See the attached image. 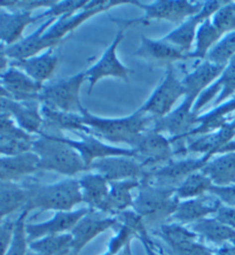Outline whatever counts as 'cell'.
<instances>
[{"instance_id": "1", "label": "cell", "mask_w": 235, "mask_h": 255, "mask_svg": "<svg viewBox=\"0 0 235 255\" xmlns=\"http://www.w3.org/2000/svg\"><path fill=\"white\" fill-rule=\"evenodd\" d=\"M84 125L91 130V134L99 139L106 140L111 145H128L129 148H134L140 138L154 127L155 118L145 114L138 110L124 118H101L89 113L85 110L83 113Z\"/></svg>"}, {"instance_id": "2", "label": "cell", "mask_w": 235, "mask_h": 255, "mask_svg": "<svg viewBox=\"0 0 235 255\" xmlns=\"http://www.w3.org/2000/svg\"><path fill=\"white\" fill-rule=\"evenodd\" d=\"M62 134H39L32 141L31 151L39 157L38 170L52 171L74 177L81 171H87L79 153L63 141Z\"/></svg>"}, {"instance_id": "3", "label": "cell", "mask_w": 235, "mask_h": 255, "mask_svg": "<svg viewBox=\"0 0 235 255\" xmlns=\"http://www.w3.org/2000/svg\"><path fill=\"white\" fill-rule=\"evenodd\" d=\"M180 200L176 196V189L154 186L141 182L134 198L132 211L143 217L147 229L161 227L170 221Z\"/></svg>"}, {"instance_id": "4", "label": "cell", "mask_w": 235, "mask_h": 255, "mask_svg": "<svg viewBox=\"0 0 235 255\" xmlns=\"http://www.w3.org/2000/svg\"><path fill=\"white\" fill-rule=\"evenodd\" d=\"M83 202L78 179L67 178L54 184L35 185L28 189L25 211L39 209L40 212H70Z\"/></svg>"}, {"instance_id": "5", "label": "cell", "mask_w": 235, "mask_h": 255, "mask_svg": "<svg viewBox=\"0 0 235 255\" xmlns=\"http://www.w3.org/2000/svg\"><path fill=\"white\" fill-rule=\"evenodd\" d=\"M131 5L139 7L144 10L143 16L131 20H114L121 24L123 29L132 25H148L153 21H167L179 25L188 17L194 16L200 12L202 1H188V0H157L145 3L139 0H132Z\"/></svg>"}, {"instance_id": "6", "label": "cell", "mask_w": 235, "mask_h": 255, "mask_svg": "<svg viewBox=\"0 0 235 255\" xmlns=\"http://www.w3.org/2000/svg\"><path fill=\"white\" fill-rule=\"evenodd\" d=\"M86 81V73L84 70L54 84L44 85L39 103L53 110L81 115L86 108L81 104L80 90Z\"/></svg>"}, {"instance_id": "7", "label": "cell", "mask_w": 235, "mask_h": 255, "mask_svg": "<svg viewBox=\"0 0 235 255\" xmlns=\"http://www.w3.org/2000/svg\"><path fill=\"white\" fill-rule=\"evenodd\" d=\"M185 93L181 80L176 76L173 66H169L161 83L139 110L155 119H162L176 108L179 99L184 98Z\"/></svg>"}, {"instance_id": "8", "label": "cell", "mask_w": 235, "mask_h": 255, "mask_svg": "<svg viewBox=\"0 0 235 255\" xmlns=\"http://www.w3.org/2000/svg\"><path fill=\"white\" fill-rule=\"evenodd\" d=\"M132 0H101V1H88L86 7L80 12L72 15H66L57 18L53 22V24L44 32V37L47 40H51L54 44L60 45L65 43L68 37L80 27L84 22H86L89 18L94 17L102 12H106L108 9L114 8L119 5H125V3H131Z\"/></svg>"}, {"instance_id": "9", "label": "cell", "mask_w": 235, "mask_h": 255, "mask_svg": "<svg viewBox=\"0 0 235 255\" xmlns=\"http://www.w3.org/2000/svg\"><path fill=\"white\" fill-rule=\"evenodd\" d=\"M208 161L210 160L204 155H201L200 157H189V159L171 160L163 166L146 170L141 182L154 186L177 189L189 175L202 169Z\"/></svg>"}, {"instance_id": "10", "label": "cell", "mask_w": 235, "mask_h": 255, "mask_svg": "<svg viewBox=\"0 0 235 255\" xmlns=\"http://www.w3.org/2000/svg\"><path fill=\"white\" fill-rule=\"evenodd\" d=\"M124 32L125 29H119L116 36H115L113 43L103 52L102 57L94 65L85 70V73H86V80L88 82L87 95H91L94 86L100 81L103 80L104 77L119 78V80L124 81L125 83H129L130 82V75L132 74V70L128 68L119 60L117 55L119 45H121L123 39H124Z\"/></svg>"}, {"instance_id": "11", "label": "cell", "mask_w": 235, "mask_h": 255, "mask_svg": "<svg viewBox=\"0 0 235 255\" xmlns=\"http://www.w3.org/2000/svg\"><path fill=\"white\" fill-rule=\"evenodd\" d=\"M133 149L137 154L136 159L146 170L163 166L177 156L176 148L169 138L153 128L140 138Z\"/></svg>"}, {"instance_id": "12", "label": "cell", "mask_w": 235, "mask_h": 255, "mask_svg": "<svg viewBox=\"0 0 235 255\" xmlns=\"http://www.w3.org/2000/svg\"><path fill=\"white\" fill-rule=\"evenodd\" d=\"M116 226H118L116 216H109L89 209L86 215L81 217L69 232L73 238L70 255H78L98 236Z\"/></svg>"}, {"instance_id": "13", "label": "cell", "mask_w": 235, "mask_h": 255, "mask_svg": "<svg viewBox=\"0 0 235 255\" xmlns=\"http://www.w3.org/2000/svg\"><path fill=\"white\" fill-rule=\"evenodd\" d=\"M79 139H72V138H67L62 134L61 138L63 141L72 146L76 151L79 153L81 159L84 160L85 166L87 168V171L91 167V164L94 161L99 159H104V157L109 156H130L136 157V151L132 148L119 147V146H114L111 144L99 139L98 137L93 136L89 133H77Z\"/></svg>"}, {"instance_id": "14", "label": "cell", "mask_w": 235, "mask_h": 255, "mask_svg": "<svg viewBox=\"0 0 235 255\" xmlns=\"http://www.w3.org/2000/svg\"><path fill=\"white\" fill-rule=\"evenodd\" d=\"M88 171L101 175L102 177L111 182L128 181V179L144 178L146 169L136 157L130 156H109L94 161Z\"/></svg>"}, {"instance_id": "15", "label": "cell", "mask_w": 235, "mask_h": 255, "mask_svg": "<svg viewBox=\"0 0 235 255\" xmlns=\"http://www.w3.org/2000/svg\"><path fill=\"white\" fill-rule=\"evenodd\" d=\"M89 212V208H79L70 212H57L51 220L42 223L28 224L27 235L29 242L48 237V236H58L69 234L76 226L81 217Z\"/></svg>"}, {"instance_id": "16", "label": "cell", "mask_w": 235, "mask_h": 255, "mask_svg": "<svg viewBox=\"0 0 235 255\" xmlns=\"http://www.w3.org/2000/svg\"><path fill=\"white\" fill-rule=\"evenodd\" d=\"M134 57L146 60L156 66H173L174 62L187 60V55L182 53L163 38L153 39L149 37H141L140 46L133 53Z\"/></svg>"}, {"instance_id": "17", "label": "cell", "mask_w": 235, "mask_h": 255, "mask_svg": "<svg viewBox=\"0 0 235 255\" xmlns=\"http://www.w3.org/2000/svg\"><path fill=\"white\" fill-rule=\"evenodd\" d=\"M225 67L217 66L209 61H202L196 66L193 71L188 73L181 80L185 89L184 99L191 104H195L197 98L206 91L209 86L212 85L221 76Z\"/></svg>"}, {"instance_id": "18", "label": "cell", "mask_w": 235, "mask_h": 255, "mask_svg": "<svg viewBox=\"0 0 235 255\" xmlns=\"http://www.w3.org/2000/svg\"><path fill=\"white\" fill-rule=\"evenodd\" d=\"M222 204L214 196H203L196 199L181 200L178 204L176 212L170 219V222L189 226L211 215L215 216Z\"/></svg>"}, {"instance_id": "19", "label": "cell", "mask_w": 235, "mask_h": 255, "mask_svg": "<svg viewBox=\"0 0 235 255\" xmlns=\"http://www.w3.org/2000/svg\"><path fill=\"white\" fill-rule=\"evenodd\" d=\"M235 93V55L232 60L227 63L224 68L221 76L217 78V81L201 95L194 104L193 111L194 113L200 114V112L203 110L204 106L210 103L212 99H215V105L219 106L225 103Z\"/></svg>"}, {"instance_id": "20", "label": "cell", "mask_w": 235, "mask_h": 255, "mask_svg": "<svg viewBox=\"0 0 235 255\" xmlns=\"http://www.w3.org/2000/svg\"><path fill=\"white\" fill-rule=\"evenodd\" d=\"M157 235L172 255H192L199 244V237L187 226L170 222L157 228Z\"/></svg>"}, {"instance_id": "21", "label": "cell", "mask_w": 235, "mask_h": 255, "mask_svg": "<svg viewBox=\"0 0 235 255\" xmlns=\"http://www.w3.org/2000/svg\"><path fill=\"white\" fill-rule=\"evenodd\" d=\"M42 115L44 119V127L40 134L57 136L62 134L63 131H73L76 133H89L91 130L84 125L83 116L80 114L66 113L42 105Z\"/></svg>"}, {"instance_id": "22", "label": "cell", "mask_w": 235, "mask_h": 255, "mask_svg": "<svg viewBox=\"0 0 235 255\" xmlns=\"http://www.w3.org/2000/svg\"><path fill=\"white\" fill-rule=\"evenodd\" d=\"M3 89L8 92V95L18 103L25 101H39L40 92L43 91L44 85L33 81L27 74L21 69L10 68L2 76Z\"/></svg>"}, {"instance_id": "23", "label": "cell", "mask_w": 235, "mask_h": 255, "mask_svg": "<svg viewBox=\"0 0 235 255\" xmlns=\"http://www.w3.org/2000/svg\"><path fill=\"white\" fill-rule=\"evenodd\" d=\"M83 202L87 208L108 215V198H109V182L101 175L88 172L78 179Z\"/></svg>"}, {"instance_id": "24", "label": "cell", "mask_w": 235, "mask_h": 255, "mask_svg": "<svg viewBox=\"0 0 235 255\" xmlns=\"http://www.w3.org/2000/svg\"><path fill=\"white\" fill-rule=\"evenodd\" d=\"M57 18H47L35 32L28 36L27 38L21 39L20 42L12 45L6 50V55L8 58L17 60H24L38 55L40 52H45L50 48L57 47L58 45L51 40H47L44 37V32L53 24Z\"/></svg>"}, {"instance_id": "25", "label": "cell", "mask_w": 235, "mask_h": 255, "mask_svg": "<svg viewBox=\"0 0 235 255\" xmlns=\"http://www.w3.org/2000/svg\"><path fill=\"white\" fill-rule=\"evenodd\" d=\"M14 65L33 81L45 85V82H47L55 74L59 65V57L54 52V48H50L36 57L17 60Z\"/></svg>"}, {"instance_id": "26", "label": "cell", "mask_w": 235, "mask_h": 255, "mask_svg": "<svg viewBox=\"0 0 235 255\" xmlns=\"http://www.w3.org/2000/svg\"><path fill=\"white\" fill-rule=\"evenodd\" d=\"M39 157L32 151L0 159V181H13L38 171Z\"/></svg>"}, {"instance_id": "27", "label": "cell", "mask_w": 235, "mask_h": 255, "mask_svg": "<svg viewBox=\"0 0 235 255\" xmlns=\"http://www.w3.org/2000/svg\"><path fill=\"white\" fill-rule=\"evenodd\" d=\"M199 238L214 244V245L224 246L232 243L235 239V230L219 222L216 217H207L197 222L187 226Z\"/></svg>"}, {"instance_id": "28", "label": "cell", "mask_w": 235, "mask_h": 255, "mask_svg": "<svg viewBox=\"0 0 235 255\" xmlns=\"http://www.w3.org/2000/svg\"><path fill=\"white\" fill-rule=\"evenodd\" d=\"M201 171L208 176L212 184L227 186L235 183V152L224 153L208 161Z\"/></svg>"}, {"instance_id": "29", "label": "cell", "mask_w": 235, "mask_h": 255, "mask_svg": "<svg viewBox=\"0 0 235 255\" xmlns=\"http://www.w3.org/2000/svg\"><path fill=\"white\" fill-rule=\"evenodd\" d=\"M235 111V98L226 101L219 106H216L214 110H211L208 113H204L202 115L197 116V125L188 134L187 139L189 138H195L203 136V134L215 132L223 128L227 121V116H229L232 112Z\"/></svg>"}, {"instance_id": "30", "label": "cell", "mask_w": 235, "mask_h": 255, "mask_svg": "<svg viewBox=\"0 0 235 255\" xmlns=\"http://www.w3.org/2000/svg\"><path fill=\"white\" fill-rule=\"evenodd\" d=\"M141 181L128 179L109 183V198H108V215L117 216L123 212L132 208L134 198L132 191L139 189Z\"/></svg>"}, {"instance_id": "31", "label": "cell", "mask_w": 235, "mask_h": 255, "mask_svg": "<svg viewBox=\"0 0 235 255\" xmlns=\"http://www.w3.org/2000/svg\"><path fill=\"white\" fill-rule=\"evenodd\" d=\"M39 20H43L40 15L32 16L31 13L24 12L0 15V40L12 46L20 42L28 25Z\"/></svg>"}, {"instance_id": "32", "label": "cell", "mask_w": 235, "mask_h": 255, "mask_svg": "<svg viewBox=\"0 0 235 255\" xmlns=\"http://www.w3.org/2000/svg\"><path fill=\"white\" fill-rule=\"evenodd\" d=\"M17 122V127L29 134L42 133L44 119L42 115V104L38 100L21 103L20 107L13 115Z\"/></svg>"}, {"instance_id": "33", "label": "cell", "mask_w": 235, "mask_h": 255, "mask_svg": "<svg viewBox=\"0 0 235 255\" xmlns=\"http://www.w3.org/2000/svg\"><path fill=\"white\" fill-rule=\"evenodd\" d=\"M201 22L196 15L188 17L182 23L177 25L172 31L163 37V39L172 45L182 53L188 55L192 52V47L195 42L196 31Z\"/></svg>"}, {"instance_id": "34", "label": "cell", "mask_w": 235, "mask_h": 255, "mask_svg": "<svg viewBox=\"0 0 235 255\" xmlns=\"http://www.w3.org/2000/svg\"><path fill=\"white\" fill-rule=\"evenodd\" d=\"M222 39V35L212 25L211 20H206L199 25L194 42L193 51L187 55L188 59L206 61L209 52Z\"/></svg>"}, {"instance_id": "35", "label": "cell", "mask_w": 235, "mask_h": 255, "mask_svg": "<svg viewBox=\"0 0 235 255\" xmlns=\"http://www.w3.org/2000/svg\"><path fill=\"white\" fill-rule=\"evenodd\" d=\"M73 238L70 234L48 236L30 242L29 250L37 255H70Z\"/></svg>"}, {"instance_id": "36", "label": "cell", "mask_w": 235, "mask_h": 255, "mask_svg": "<svg viewBox=\"0 0 235 255\" xmlns=\"http://www.w3.org/2000/svg\"><path fill=\"white\" fill-rule=\"evenodd\" d=\"M28 202V190L15 185L8 181H0V213L6 215L21 207H25Z\"/></svg>"}, {"instance_id": "37", "label": "cell", "mask_w": 235, "mask_h": 255, "mask_svg": "<svg viewBox=\"0 0 235 255\" xmlns=\"http://www.w3.org/2000/svg\"><path fill=\"white\" fill-rule=\"evenodd\" d=\"M214 185L210 178L202 171H196L189 175L176 189V196L179 200H188L206 196Z\"/></svg>"}, {"instance_id": "38", "label": "cell", "mask_w": 235, "mask_h": 255, "mask_svg": "<svg viewBox=\"0 0 235 255\" xmlns=\"http://www.w3.org/2000/svg\"><path fill=\"white\" fill-rule=\"evenodd\" d=\"M235 55V31L227 33L209 52L207 61L226 67Z\"/></svg>"}, {"instance_id": "39", "label": "cell", "mask_w": 235, "mask_h": 255, "mask_svg": "<svg viewBox=\"0 0 235 255\" xmlns=\"http://www.w3.org/2000/svg\"><path fill=\"white\" fill-rule=\"evenodd\" d=\"M28 211H23V213L18 216L16 222H15L14 232L12 242H10L8 252L6 255H27L28 254V235H27V224H25V217L28 215Z\"/></svg>"}, {"instance_id": "40", "label": "cell", "mask_w": 235, "mask_h": 255, "mask_svg": "<svg viewBox=\"0 0 235 255\" xmlns=\"http://www.w3.org/2000/svg\"><path fill=\"white\" fill-rule=\"evenodd\" d=\"M211 23L222 37L235 31V2L227 1L226 5L211 17Z\"/></svg>"}, {"instance_id": "41", "label": "cell", "mask_w": 235, "mask_h": 255, "mask_svg": "<svg viewBox=\"0 0 235 255\" xmlns=\"http://www.w3.org/2000/svg\"><path fill=\"white\" fill-rule=\"evenodd\" d=\"M88 3V0H65V1H57V3L43 13L40 16L44 18H59L66 15L76 14L83 10Z\"/></svg>"}, {"instance_id": "42", "label": "cell", "mask_w": 235, "mask_h": 255, "mask_svg": "<svg viewBox=\"0 0 235 255\" xmlns=\"http://www.w3.org/2000/svg\"><path fill=\"white\" fill-rule=\"evenodd\" d=\"M209 194L217 198L222 205L235 208V184L227 186L212 185Z\"/></svg>"}, {"instance_id": "43", "label": "cell", "mask_w": 235, "mask_h": 255, "mask_svg": "<svg viewBox=\"0 0 235 255\" xmlns=\"http://www.w3.org/2000/svg\"><path fill=\"white\" fill-rule=\"evenodd\" d=\"M5 5H10V7H16L17 9H20V12L24 13H31L33 9L43 8L46 7L47 9H50L57 3V0H31V1H9V2H3Z\"/></svg>"}, {"instance_id": "44", "label": "cell", "mask_w": 235, "mask_h": 255, "mask_svg": "<svg viewBox=\"0 0 235 255\" xmlns=\"http://www.w3.org/2000/svg\"><path fill=\"white\" fill-rule=\"evenodd\" d=\"M227 1H218V0H209V1H202V7L200 12L196 14L201 23L206 20H211V17L222 8L224 5H226Z\"/></svg>"}, {"instance_id": "45", "label": "cell", "mask_w": 235, "mask_h": 255, "mask_svg": "<svg viewBox=\"0 0 235 255\" xmlns=\"http://www.w3.org/2000/svg\"><path fill=\"white\" fill-rule=\"evenodd\" d=\"M15 224L12 222H5L0 224V255H6L7 249H9L12 242Z\"/></svg>"}, {"instance_id": "46", "label": "cell", "mask_w": 235, "mask_h": 255, "mask_svg": "<svg viewBox=\"0 0 235 255\" xmlns=\"http://www.w3.org/2000/svg\"><path fill=\"white\" fill-rule=\"evenodd\" d=\"M27 133L21 130L9 115L0 114V136H12V134H23Z\"/></svg>"}, {"instance_id": "47", "label": "cell", "mask_w": 235, "mask_h": 255, "mask_svg": "<svg viewBox=\"0 0 235 255\" xmlns=\"http://www.w3.org/2000/svg\"><path fill=\"white\" fill-rule=\"evenodd\" d=\"M215 217L219 221V222H222L225 224V226L232 228L235 230V208L221 205L217 213L215 214Z\"/></svg>"}, {"instance_id": "48", "label": "cell", "mask_w": 235, "mask_h": 255, "mask_svg": "<svg viewBox=\"0 0 235 255\" xmlns=\"http://www.w3.org/2000/svg\"><path fill=\"white\" fill-rule=\"evenodd\" d=\"M139 241L143 243L146 255H163V253H161L159 251L156 250L154 242L152 241V238L149 237V236H147V237H144V238H140Z\"/></svg>"}, {"instance_id": "49", "label": "cell", "mask_w": 235, "mask_h": 255, "mask_svg": "<svg viewBox=\"0 0 235 255\" xmlns=\"http://www.w3.org/2000/svg\"><path fill=\"white\" fill-rule=\"evenodd\" d=\"M216 255H235V245H224L216 251Z\"/></svg>"}, {"instance_id": "50", "label": "cell", "mask_w": 235, "mask_h": 255, "mask_svg": "<svg viewBox=\"0 0 235 255\" xmlns=\"http://www.w3.org/2000/svg\"><path fill=\"white\" fill-rule=\"evenodd\" d=\"M7 66H8V59H7L6 53L0 52V75H5L7 71Z\"/></svg>"}, {"instance_id": "51", "label": "cell", "mask_w": 235, "mask_h": 255, "mask_svg": "<svg viewBox=\"0 0 235 255\" xmlns=\"http://www.w3.org/2000/svg\"><path fill=\"white\" fill-rule=\"evenodd\" d=\"M118 255H133V254H132V249H131V245H128V246H125L124 249L122 250V252L119 253Z\"/></svg>"}]
</instances>
